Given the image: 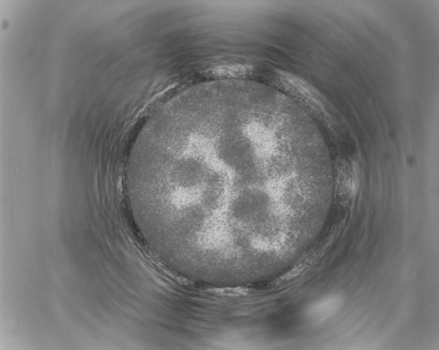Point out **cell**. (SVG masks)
<instances>
[{"mask_svg":"<svg viewBox=\"0 0 439 350\" xmlns=\"http://www.w3.org/2000/svg\"><path fill=\"white\" fill-rule=\"evenodd\" d=\"M285 115L265 101L213 98L183 108L158 128L144 189L176 247L226 265L279 248L285 195L316 181L315 169L293 162Z\"/></svg>","mask_w":439,"mask_h":350,"instance_id":"6da1fadb","label":"cell"}]
</instances>
